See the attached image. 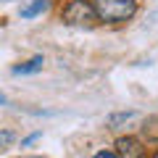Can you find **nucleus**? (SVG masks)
<instances>
[{"label":"nucleus","instance_id":"obj_7","mask_svg":"<svg viewBox=\"0 0 158 158\" xmlns=\"http://www.w3.org/2000/svg\"><path fill=\"white\" fill-rule=\"evenodd\" d=\"M95 158H118V156H116V153H108V150H103V153H98Z\"/></svg>","mask_w":158,"mask_h":158},{"label":"nucleus","instance_id":"obj_3","mask_svg":"<svg viewBox=\"0 0 158 158\" xmlns=\"http://www.w3.org/2000/svg\"><path fill=\"white\" fill-rule=\"evenodd\" d=\"M118 158H142V145L135 140V137H121V140L116 142Z\"/></svg>","mask_w":158,"mask_h":158},{"label":"nucleus","instance_id":"obj_2","mask_svg":"<svg viewBox=\"0 0 158 158\" xmlns=\"http://www.w3.org/2000/svg\"><path fill=\"white\" fill-rule=\"evenodd\" d=\"M63 19H66V24H71V27H92L98 19L95 8L87 3V0H71L66 8H63Z\"/></svg>","mask_w":158,"mask_h":158},{"label":"nucleus","instance_id":"obj_8","mask_svg":"<svg viewBox=\"0 0 158 158\" xmlns=\"http://www.w3.org/2000/svg\"><path fill=\"white\" fill-rule=\"evenodd\" d=\"M156 158H158V153H156Z\"/></svg>","mask_w":158,"mask_h":158},{"label":"nucleus","instance_id":"obj_4","mask_svg":"<svg viewBox=\"0 0 158 158\" xmlns=\"http://www.w3.org/2000/svg\"><path fill=\"white\" fill-rule=\"evenodd\" d=\"M40 69H42V58H32V61H27L24 63V66H16L13 69V74H34V71H40Z\"/></svg>","mask_w":158,"mask_h":158},{"label":"nucleus","instance_id":"obj_1","mask_svg":"<svg viewBox=\"0 0 158 158\" xmlns=\"http://www.w3.org/2000/svg\"><path fill=\"white\" fill-rule=\"evenodd\" d=\"M92 8H95L98 19L111 21V24H118V21H127V19L135 16L137 3L135 0H95Z\"/></svg>","mask_w":158,"mask_h":158},{"label":"nucleus","instance_id":"obj_6","mask_svg":"<svg viewBox=\"0 0 158 158\" xmlns=\"http://www.w3.org/2000/svg\"><path fill=\"white\" fill-rule=\"evenodd\" d=\"M11 140H13V135H11V132H8V129H0V150L11 145Z\"/></svg>","mask_w":158,"mask_h":158},{"label":"nucleus","instance_id":"obj_5","mask_svg":"<svg viewBox=\"0 0 158 158\" xmlns=\"http://www.w3.org/2000/svg\"><path fill=\"white\" fill-rule=\"evenodd\" d=\"M45 8H48V0H34L32 6L21 8V16H24V19H32V16H37L40 11H45Z\"/></svg>","mask_w":158,"mask_h":158}]
</instances>
